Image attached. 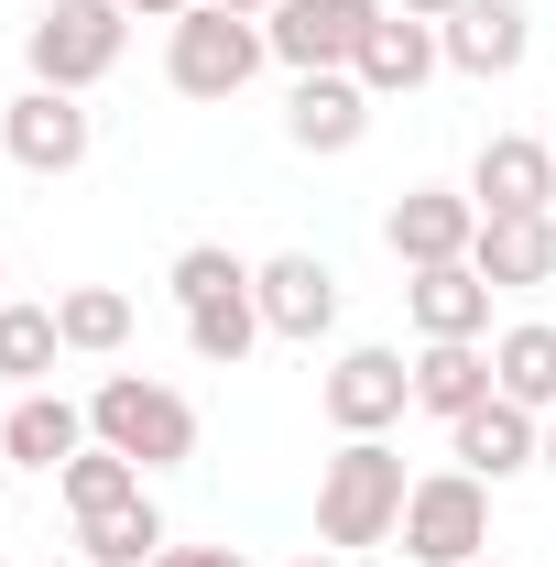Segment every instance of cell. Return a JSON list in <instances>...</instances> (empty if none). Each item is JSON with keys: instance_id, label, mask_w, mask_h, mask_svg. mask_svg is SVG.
I'll return each mask as SVG.
<instances>
[{"instance_id": "obj_1", "label": "cell", "mask_w": 556, "mask_h": 567, "mask_svg": "<svg viewBox=\"0 0 556 567\" xmlns=\"http://www.w3.org/2000/svg\"><path fill=\"white\" fill-rule=\"evenodd\" d=\"M87 436L121 447L142 481H153V470H186V458H197V404H186L175 382H153V371H110V382L87 393Z\"/></svg>"}, {"instance_id": "obj_2", "label": "cell", "mask_w": 556, "mask_h": 567, "mask_svg": "<svg viewBox=\"0 0 556 567\" xmlns=\"http://www.w3.org/2000/svg\"><path fill=\"white\" fill-rule=\"evenodd\" d=\"M404 492H415V481H404V458H393V447H382V436H339V458H328V470H317V535H328V546H393V535H404Z\"/></svg>"}, {"instance_id": "obj_3", "label": "cell", "mask_w": 556, "mask_h": 567, "mask_svg": "<svg viewBox=\"0 0 556 567\" xmlns=\"http://www.w3.org/2000/svg\"><path fill=\"white\" fill-rule=\"evenodd\" d=\"M121 44H132V11H121V0H44V11L22 22L33 87H66V99H87L99 76L121 66Z\"/></svg>"}, {"instance_id": "obj_4", "label": "cell", "mask_w": 556, "mask_h": 567, "mask_svg": "<svg viewBox=\"0 0 556 567\" xmlns=\"http://www.w3.org/2000/svg\"><path fill=\"white\" fill-rule=\"evenodd\" d=\"M262 22H240V11H186L175 22V44H164V76H175V99H240L251 76H262Z\"/></svg>"}, {"instance_id": "obj_5", "label": "cell", "mask_w": 556, "mask_h": 567, "mask_svg": "<svg viewBox=\"0 0 556 567\" xmlns=\"http://www.w3.org/2000/svg\"><path fill=\"white\" fill-rule=\"evenodd\" d=\"M481 546H491V481L425 470L404 492V557L415 567H481Z\"/></svg>"}, {"instance_id": "obj_6", "label": "cell", "mask_w": 556, "mask_h": 567, "mask_svg": "<svg viewBox=\"0 0 556 567\" xmlns=\"http://www.w3.org/2000/svg\"><path fill=\"white\" fill-rule=\"evenodd\" d=\"M382 11H393V0H274L262 44H274L295 76H328V66H360V44H371Z\"/></svg>"}, {"instance_id": "obj_7", "label": "cell", "mask_w": 556, "mask_h": 567, "mask_svg": "<svg viewBox=\"0 0 556 567\" xmlns=\"http://www.w3.org/2000/svg\"><path fill=\"white\" fill-rule=\"evenodd\" d=\"M317 404H328L339 436H382V425H404V404H415V360L404 350H339L328 382H317Z\"/></svg>"}, {"instance_id": "obj_8", "label": "cell", "mask_w": 556, "mask_h": 567, "mask_svg": "<svg viewBox=\"0 0 556 567\" xmlns=\"http://www.w3.org/2000/svg\"><path fill=\"white\" fill-rule=\"evenodd\" d=\"M470 208L481 218H546L556 208V142L491 132L481 153H470Z\"/></svg>"}, {"instance_id": "obj_9", "label": "cell", "mask_w": 556, "mask_h": 567, "mask_svg": "<svg viewBox=\"0 0 556 567\" xmlns=\"http://www.w3.org/2000/svg\"><path fill=\"white\" fill-rule=\"evenodd\" d=\"M87 142H99V121L76 110L66 87H22V99L0 110V153H11L22 175H76V164H87Z\"/></svg>"}, {"instance_id": "obj_10", "label": "cell", "mask_w": 556, "mask_h": 567, "mask_svg": "<svg viewBox=\"0 0 556 567\" xmlns=\"http://www.w3.org/2000/svg\"><path fill=\"white\" fill-rule=\"evenodd\" d=\"M382 240H393V262H404V274H425V262H470L481 208H470V186H404L393 218H382Z\"/></svg>"}, {"instance_id": "obj_11", "label": "cell", "mask_w": 556, "mask_h": 567, "mask_svg": "<svg viewBox=\"0 0 556 567\" xmlns=\"http://www.w3.org/2000/svg\"><path fill=\"white\" fill-rule=\"evenodd\" d=\"M535 447H546V415H524V404H502V393L447 425V458H459L470 481H491V492H502V481H524V470H535Z\"/></svg>"}, {"instance_id": "obj_12", "label": "cell", "mask_w": 556, "mask_h": 567, "mask_svg": "<svg viewBox=\"0 0 556 567\" xmlns=\"http://www.w3.org/2000/svg\"><path fill=\"white\" fill-rule=\"evenodd\" d=\"M251 295H262V328H274V339H306V350H317V339L339 328V274H328L317 251H274V262L251 274Z\"/></svg>"}, {"instance_id": "obj_13", "label": "cell", "mask_w": 556, "mask_h": 567, "mask_svg": "<svg viewBox=\"0 0 556 567\" xmlns=\"http://www.w3.org/2000/svg\"><path fill=\"white\" fill-rule=\"evenodd\" d=\"M371 87L349 66H328V76H295V99H284V142L295 153H360V132H371Z\"/></svg>"}, {"instance_id": "obj_14", "label": "cell", "mask_w": 556, "mask_h": 567, "mask_svg": "<svg viewBox=\"0 0 556 567\" xmlns=\"http://www.w3.org/2000/svg\"><path fill=\"white\" fill-rule=\"evenodd\" d=\"M436 44H447L459 76H513L535 55V11H524V0H459V11L436 22Z\"/></svg>"}, {"instance_id": "obj_15", "label": "cell", "mask_w": 556, "mask_h": 567, "mask_svg": "<svg viewBox=\"0 0 556 567\" xmlns=\"http://www.w3.org/2000/svg\"><path fill=\"white\" fill-rule=\"evenodd\" d=\"M447 66V44H436V22H415V11H382V22H371V44H360V87H371V99H415L425 76Z\"/></svg>"}, {"instance_id": "obj_16", "label": "cell", "mask_w": 556, "mask_h": 567, "mask_svg": "<svg viewBox=\"0 0 556 567\" xmlns=\"http://www.w3.org/2000/svg\"><path fill=\"white\" fill-rule=\"evenodd\" d=\"M470 262H481L491 295H535V284H556V208L546 218H481Z\"/></svg>"}, {"instance_id": "obj_17", "label": "cell", "mask_w": 556, "mask_h": 567, "mask_svg": "<svg viewBox=\"0 0 556 567\" xmlns=\"http://www.w3.org/2000/svg\"><path fill=\"white\" fill-rule=\"evenodd\" d=\"M404 306H415L425 339H481V328H491L481 262H425V274H404Z\"/></svg>"}, {"instance_id": "obj_18", "label": "cell", "mask_w": 556, "mask_h": 567, "mask_svg": "<svg viewBox=\"0 0 556 567\" xmlns=\"http://www.w3.org/2000/svg\"><path fill=\"white\" fill-rule=\"evenodd\" d=\"M0 447H11V470H66L76 447H87V404H66V393H22V404L0 415Z\"/></svg>"}, {"instance_id": "obj_19", "label": "cell", "mask_w": 556, "mask_h": 567, "mask_svg": "<svg viewBox=\"0 0 556 567\" xmlns=\"http://www.w3.org/2000/svg\"><path fill=\"white\" fill-rule=\"evenodd\" d=\"M491 393L524 404V415H556V328L546 317H524V328L491 339Z\"/></svg>"}, {"instance_id": "obj_20", "label": "cell", "mask_w": 556, "mask_h": 567, "mask_svg": "<svg viewBox=\"0 0 556 567\" xmlns=\"http://www.w3.org/2000/svg\"><path fill=\"white\" fill-rule=\"evenodd\" d=\"M415 404L447 415V425L470 415V404H491V350L481 339H425L415 350Z\"/></svg>"}, {"instance_id": "obj_21", "label": "cell", "mask_w": 556, "mask_h": 567, "mask_svg": "<svg viewBox=\"0 0 556 567\" xmlns=\"http://www.w3.org/2000/svg\"><path fill=\"white\" fill-rule=\"evenodd\" d=\"M66 360V328H55V306H0V382L11 393H44V371Z\"/></svg>"}, {"instance_id": "obj_22", "label": "cell", "mask_w": 556, "mask_h": 567, "mask_svg": "<svg viewBox=\"0 0 556 567\" xmlns=\"http://www.w3.org/2000/svg\"><path fill=\"white\" fill-rule=\"evenodd\" d=\"M55 328H66L76 360H110V350H132V295L121 284H66L55 295Z\"/></svg>"}, {"instance_id": "obj_23", "label": "cell", "mask_w": 556, "mask_h": 567, "mask_svg": "<svg viewBox=\"0 0 556 567\" xmlns=\"http://www.w3.org/2000/svg\"><path fill=\"white\" fill-rule=\"evenodd\" d=\"M251 339H274L251 284H240V295H218V306H186V350L208 360V371H240V360H251Z\"/></svg>"}, {"instance_id": "obj_24", "label": "cell", "mask_w": 556, "mask_h": 567, "mask_svg": "<svg viewBox=\"0 0 556 567\" xmlns=\"http://www.w3.org/2000/svg\"><path fill=\"white\" fill-rule=\"evenodd\" d=\"M76 546H87V567H153L175 535H164V513H153V502H121V513H87V524H76Z\"/></svg>"}, {"instance_id": "obj_25", "label": "cell", "mask_w": 556, "mask_h": 567, "mask_svg": "<svg viewBox=\"0 0 556 567\" xmlns=\"http://www.w3.org/2000/svg\"><path fill=\"white\" fill-rule=\"evenodd\" d=\"M55 492H66V513L87 524V513H121V502H142V470L121 458V447H99V436H87L66 470H55Z\"/></svg>"}, {"instance_id": "obj_26", "label": "cell", "mask_w": 556, "mask_h": 567, "mask_svg": "<svg viewBox=\"0 0 556 567\" xmlns=\"http://www.w3.org/2000/svg\"><path fill=\"white\" fill-rule=\"evenodd\" d=\"M240 284H251V262L218 251V240H186V251H175V306H218V295H240Z\"/></svg>"}, {"instance_id": "obj_27", "label": "cell", "mask_w": 556, "mask_h": 567, "mask_svg": "<svg viewBox=\"0 0 556 567\" xmlns=\"http://www.w3.org/2000/svg\"><path fill=\"white\" fill-rule=\"evenodd\" d=\"M153 567H251V557H240V546H164Z\"/></svg>"}, {"instance_id": "obj_28", "label": "cell", "mask_w": 556, "mask_h": 567, "mask_svg": "<svg viewBox=\"0 0 556 567\" xmlns=\"http://www.w3.org/2000/svg\"><path fill=\"white\" fill-rule=\"evenodd\" d=\"M121 11H132V22H186L197 0H121Z\"/></svg>"}, {"instance_id": "obj_29", "label": "cell", "mask_w": 556, "mask_h": 567, "mask_svg": "<svg viewBox=\"0 0 556 567\" xmlns=\"http://www.w3.org/2000/svg\"><path fill=\"white\" fill-rule=\"evenodd\" d=\"M208 11H240V22H274V0H208Z\"/></svg>"}, {"instance_id": "obj_30", "label": "cell", "mask_w": 556, "mask_h": 567, "mask_svg": "<svg viewBox=\"0 0 556 567\" xmlns=\"http://www.w3.org/2000/svg\"><path fill=\"white\" fill-rule=\"evenodd\" d=\"M393 11H415V22H447V11H459V0H393Z\"/></svg>"}, {"instance_id": "obj_31", "label": "cell", "mask_w": 556, "mask_h": 567, "mask_svg": "<svg viewBox=\"0 0 556 567\" xmlns=\"http://www.w3.org/2000/svg\"><path fill=\"white\" fill-rule=\"evenodd\" d=\"M535 470H546V481H556V415H546V447H535Z\"/></svg>"}, {"instance_id": "obj_32", "label": "cell", "mask_w": 556, "mask_h": 567, "mask_svg": "<svg viewBox=\"0 0 556 567\" xmlns=\"http://www.w3.org/2000/svg\"><path fill=\"white\" fill-rule=\"evenodd\" d=\"M0 492H11V447H0Z\"/></svg>"}, {"instance_id": "obj_33", "label": "cell", "mask_w": 556, "mask_h": 567, "mask_svg": "<svg viewBox=\"0 0 556 567\" xmlns=\"http://www.w3.org/2000/svg\"><path fill=\"white\" fill-rule=\"evenodd\" d=\"M295 567H339V557H295Z\"/></svg>"}, {"instance_id": "obj_34", "label": "cell", "mask_w": 556, "mask_h": 567, "mask_svg": "<svg viewBox=\"0 0 556 567\" xmlns=\"http://www.w3.org/2000/svg\"><path fill=\"white\" fill-rule=\"evenodd\" d=\"M481 567H502V557H481Z\"/></svg>"}, {"instance_id": "obj_35", "label": "cell", "mask_w": 556, "mask_h": 567, "mask_svg": "<svg viewBox=\"0 0 556 567\" xmlns=\"http://www.w3.org/2000/svg\"><path fill=\"white\" fill-rule=\"evenodd\" d=\"M0 306H11V295H0Z\"/></svg>"}]
</instances>
